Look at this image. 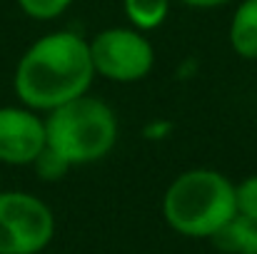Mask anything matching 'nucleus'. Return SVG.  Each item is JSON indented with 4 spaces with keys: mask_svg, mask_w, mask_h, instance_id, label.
<instances>
[{
    "mask_svg": "<svg viewBox=\"0 0 257 254\" xmlns=\"http://www.w3.org/2000/svg\"><path fill=\"white\" fill-rule=\"evenodd\" d=\"M122 8L133 28L148 33L165 23L170 13V0H122Z\"/></svg>",
    "mask_w": 257,
    "mask_h": 254,
    "instance_id": "9",
    "label": "nucleus"
},
{
    "mask_svg": "<svg viewBox=\"0 0 257 254\" xmlns=\"http://www.w3.org/2000/svg\"><path fill=\"white\" fill-rule=\"evenodd\" d=\"M215 247L227 254H257V219L235 214L215 237Z\"/></svg>",
    "mask_w": 257,
    "mask_h": 254,
    "instance_id": "8",
    "label": "nucleus"
},
{
    "mask_svg": "<svg viewBox=\"0 0 257 254\" xmlns=\"http://www.w3.org/2000/svg\"><path fill=\"white\" fill-rule=\"evenodd\" d=\"M90 43L95 75L112 83H138L155 65V48L138 28H107Z\"/></svg>",
    "mask_w": 257,
    "mask_h": 254,
    "instance_id": "5",
    "label": "nucleus"
},
{
    "mask_svg": "<svg viewBox=\"0 0 257 254\" xmlns=\"http://www.w3.org/2000/svg\"><path fill=\"white\" fill-rule=\"evenodd\" d=\"M180 3H185V5H190V8H202V10H207V8H220V5H227L230 0H180Z\"/></svg>",
    "mask_w": 257,
    "mask_h": 254,
    "instance_id": "13",
    "label": "nucleus"
},
{
    "mask_svg": "<svg viewBox=\"0 0 257 254\" xmlns=\"http://www.w3.org/2000/svg\"><path fill=\"white\" fill-rule=\"evenodd\" d=\"M0 192H3V189H0Z\"/></svg>",
    "mask_w": 257,
    "mask_h": 254,
    "instance_id": "14",
    "label": "nucleus"
},
{
    "mask_svg": "<svg viewBox=\"0 0 257 254\" xmlns=\"http://www.w3.org/2000/svg\"><path fill=\"white\" fill-rule=\"evenodd\" d=\"M20 10L28 15V18H35V20H53L58 15H63L73 0H18Z\"/></svg>",
    "mask_w": 257,
    "mask_h": 254,
    "instance_id": "11",
    "label": "nucleus"
},
{
    "mask_svg": "<svg viewBox=\"0 0 257 254\" xmlns=\"http://www.w3.org/2000/svg\"><path fill=\"white\" fill-rule=\"evenodd\" d=\"M45 120L30 107H0V162L33 165L45 147Z\"/></svg>",
    "mask_w": 257,
    "mask_h": 254,
    "instance_id": "6",
    "label": "nucleus"
},
{
    "mask_svg": "<svg viewBox=\"0 0 257 254\" xmlns=\"http://www.w3.org/2000/svg\"><path fill=\"white\" fill-rule=\"evenodd\" d=\"M45 140L73 167L102 160L117 140V117L97 97L80 95L45 117Z\"/></svg>",
    "mask_w": 257,
    "mask_h": 254,
    "instance_id": "3",
    "label": "nucleus"
},
{
    "mask_svg": "<svg viewBox=\"0 0 257 254\" xmlns=\"http://www.w3.org/2000/svg\"><path fill=\"white\" fill-rule=\"evenodd\" d=\"M235 214V184L215 169L182 172L163 197V217L182 237L212 239Z\"/></svg>",
    "mask_w": 257,
    "mask_h": 254,
    "instance_id": "2",
    "label": "nucleus"
},
{
    "mask_svg": "<svg viewBox=\"0 0 257 254\" xmlns=\"http://www.w3.org/2000/svg\"><path fill=\"white\" fill-rule=\"evenodd\" d=\"M235 202H237V214L257 219V174H250L240 184H235Z\"/></svg>",
    "mask_w": 257,
    "mask_h": 254,
    "instance_id": "12",
    "label": "nucleus"
},
{
    "mask_svg": "<svg viewBox=\"0 0 257 254\" xmlns=\"http://www.w3.org/2000/svg\"><path fill=\"white\" fill-rule=\"evenodd\" d=\"M95 78L90 43L70 30H55L35 40L18 60L13 87L20 102L35 112H50L80 95Z\"/></svg>",
    "mask_w": 257,
    "mask_h": 254,
    "instance_id": "1",
    "label": "nucleus"
},
{
    "mask_svg": "<svg viewBox=\"0 0 257 254\" xmlns=\"http://www.w3.org/2000/svg\"><path fill=\"white\" fill-rule=\"evenodd\" d=\"M33 167H35V172L40 174V179H45V182H55V179H63V177L70 172L73 165H70L60 152H55V150L45 142V147H43L40 155L35 157Z\"/></svg>",
    "mask_w": 257,
    "mask_h": 254,
    "instance_id": "10",
    "label": "nucleus"
},
{
    "mask_svg": "<svg viewBox=\"0 0 257 254\" xmlns=\"http://www.w3.org/2000/svg\"><path fill=\"white\" fill-rule=\"evenodd\" d=\"M55 237L50 207L28 192H0V254H40Z\"/></svg>",
    "mask_w": 257,
    "mask_h": 254,
    "instance_id": "4",
    "label": "nucleus"
},
{
    "mask_svg": "<svg viewBox=\"0 0 257 254\" xmlns=\"http://www.w3.org/2000/svg\"><path fill=\"white\" fill-rule=\"evenodd\" d=\"M230 45L245 58L257 60V0H242L230 23Z\"/></svg>",
    "mask_w": 257,
    "mask_h": 254,
    "instance_id": "7",
    "label": "nucleus"
}]
</instances>
